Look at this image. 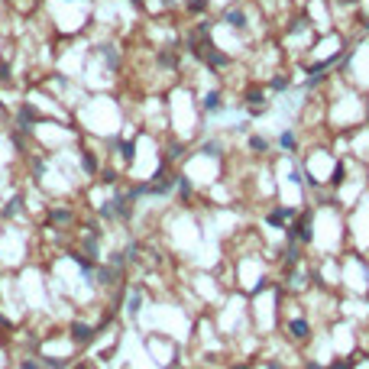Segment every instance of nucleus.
<instances>
[{"mask_svg": "<svg viewBox=\"0 0 369 369\" xmlns=\"http://www.w3.org/2000/svg\"><path fill=\"white\" fill-rule=\"evenodd\" d=\"M220 110H223V94L214 88L201 97V114H220Z\"/></svg>", "mask_w": 369, "mask_h": 369, "instance_id": "6", "label": "nucleus"}, {"mask_svg": "<svg viewBox=\"0 0 369 369\" xmlns=\"http://www.w3.org/2000/svg\"><path fill=\"white\" fill-rule=\"evenodd\" d=\"M266 369H282V366H278V363H269V366H266Z\"/></svg>", "mask_w": 369, "mask_h": 369, "instance_id": "30", "label": "nucleus"}, {"mask_svg": "<svg viewBox=\"0 0 369 369\" xmlns=\"http://www.w3.org/2000/svg\"><path fill=\"white\" fill-rule=\"evenodd\" d=\"M68 334H71V340H75V343H91L97 331H94L91 324H85V321H71V324H68Z\"/></svg>", "mask_w": 369, "mask_h": 369, "instance_id": "5", "label": "nucleus"}, {"mask_svg": "<svg viewBox=\"0 0 369 369\" xmlns=\"http://www.w3.org/2000/svg\"><path fill=\"white\" fill-rule=\"evenodd\" d=\"M139 308H143V292H139V288H133V292H130V305H126V314L136 317Z\"/></svg>", "mask_w": 369, "mask_h": 369, "instance_id": "17", "label": "nucleus"}, {"mask_svg": "<svg viewBox=\"0 0 369 369\" xmlns=\"http://www.w3.org/2000/svg\"><path fill=\"white\" fill-rule=\"evenodd\" d=\"M288 331H292V337H295V340H308V337H311V324L298 317V321L288 324Z\"/></svg>", "mask_w": 369, "mask_h": 369, "instance_id": "14", "label": "nucleus"}, {"mask_svg": "<svg viewBox=\"0 0 369 369\" xmlns=\"http://www.w3.org/2000/svg\"><path fill=\"white\" fill-rule=\"evenodd\" d=\"M20 211H23V198L16 194V198H10L7 204H3V211H0V217H10V220H13V217L20 214Z\"/></svg>", "mask_w": 369, "mask_h": 369, "instance_id": "16", "label": "nucleus"}, {"mask_svg": "<svg viewBox=\"0 0 369 369\" xmlns=\"http://www.w3.org/2000/svg\"><path fill=\"white\" fill-rule=\"evenodd\" d=\"M288 217H295V208H276V211H269L266 223H269V227H278V230H282L285 223H288Z\"/></svg>", "mask_w": 369, "mask_h": 369, "instance_id": "9", "label": "nucleus"}, {"mask_svg": "<svg viewBox=\"0 0 369 369\" xmlns=\"http://www.w3.org/2000/svg\"><path fill=\"white\" fill-rule=\"evenodd\" d=\"M78 162H81V172H85L88 178L100 175V159H97L94 149H81V153H78Z\"/></svg>", "mask_w": 369, "mask_h": 369, "instance_id": "4", "label": "nucleus"}, {"mask_svg": "<svg viewBox=\"0 0 369 369\" xmlns=\"http://www.w3.org/2000/svg\"><path fill=\"white\" fill-rule=\"evenodd\" d=\"M278 149H282V153H295V149H298V136H295V130H282L278 133Z\"/></svg>", "mask_w": 369, "mask_h": 369, "instance_id": "12", "label": "nucleus"}, {"mask_svg": "<svg viewBox=\"0 0 369 369\" xmlns=\"http://www.w3.org/2000/svg\"><path fill=\"white\" fill-rule=\"evenodd\" d=\"M71 369H88V366H85V363H78V366H71Z\"/></svg>", "mask_w": 369, "mask_h": 369, "instance_id": "31", "label": "nucleus"}, {"mask_svg": "<svg viewBox=\"0 0 369 369\" xmlns=\"http://www.w3.org/2000/svg\"><path fill=\"white\" fill-rule=\"evenodd\" d=\"M175 188H178V198H182V201H188V198H191V191H194V184H191V178H188V175H175Z\"/></svg>", "mask_w": 369, "mask_h": 369, "instance_id": "15", "label": "nucleus"}, {"mask_svg": "<svg viewBox=\"0 0 369 369\" xmlns=\"http://www.w3.org/2000/svg\"><path fill=\"white\" fill-rule=\"evenodd\" d=\"M220 23H223V26H230V30H237V32H243L246 26H249V16H246V7H243V3L223 7V13H220Z\"/></svg>", "mask_w": 369, "mask_h": 369, "instance_id": "3", "label": "nucleus"}, {"mask_svg": "<svg viewBox=\"0 0 369 369\" xmlns=\"http://www.w3.org/2000/svg\"><path fill=\"white\" fill-rule=\"evenodd\" d=\"M208 0H184V10H188V13L191 16H201V13H208Z\"/></svg>", "mask_w": 369, "mask_h": 369, "instance_id": "18", "label": "nucleus"}, {"mask_svg": "<svg viewBox=\"0 0 369 369\" xmlns=\"http://www.w3.org/2000/svg\"><path fill=\"white\" fill-rule=\"evenodd\" d=\"M198 153H201V155H211V159H220V153H223V143H220V139H204Z\"/></svg>", "mask_w": 369, "mask_h": 369, "instance_id": "13", "label": "nucleus"}, {"mask_svg": "<svg viewBox=\"0 0 369 369\" xmlns=\"http://www.w3.org/2000/svg\"><path fill=\"white\" fill-rule=\"evenodd\" d=\"M182 155H184L182 143H169V159H182Z\"/></svg>", "mask_w": 369, "mask_h": 369, "instance_id": "24", "label": "nucleus"}, {"mask_svg": "<svg viewBox=\"0 0 369 369\" xmlns=\"http://www.w3.org/2000/svg\"><path fill=\"white\" fill-rule=\"evenodd\" d=\"M356 363H360V356H350V360H346V363H334L331 369H353Z\"/></svg>", "mask_w": 369, "mask_h": 369, "instance_id": "26", "label": "nucleus"}, {"mask_svg": "<svg viewBox=\"0 0 369 369\" xmlns=\"http://www.w3.org/2000/svg\"><path fill=\"white\" fill-rule=\"evenodd\" d=\"M305 369H324V366H321V363H311V360H308V363H305Z\"/></svg>", "mask_w": 369, "mask_h": 369, "instance_id": "28", "label": "nucleus"}, {"mask_svg": "<svg viewBox=\"0 0 369 369\" xmlns=\"http://www.w3.org/2000/svg\"><path fill=\"white\" fill-rule=\"evenodd\" d=\"M117 182H120V175H117V172H110V169L100 172V184H117Z\"/></svg>", "mask_w": 369, "mask_h": 369, "instance_id": "22", "label": "nucleus"}, {"mask_svg": "<svg viewBox=\"0 0 369 369\" xmlns=\"http://www.w3.org/2000/svg\"><path fill=\"white\" fill-rule=\"evenodd\" d=\"M288 237H292L295 243H311V240H314V211H305V214L298 217V223L288 227Z\"/></svg>", "mask_w": 369, "mask_h": 369, "instance_id": "2", "label": "nucleus"}, {"mask_svg": "<svg viewBox=\"0 0 369 369\" xmlns=\"http://www.w3.org/2000/svg\"><path fill=\"white\" fill-rule=\"evenodd\" d=\"M133 194L130 191H114L104 204L97 208V214L104 217V220H130L133 217Z\"/></svg>", "mask_w": 369, "mask_h": 369, "instance_id": "1", "label": "nucleus"}, {"mask_svg": "<svg viewBox=\"0 0 369 369\" xmlns=\"http://www.w3.org/2000/svg\"><path fill=\"white\" fill-rule=\"evenodd\" d=\"M0 85H13V68H10V62H0Z\"/></svg>", "mask_w": 369, "mask_h": 369, "instance_id": "20", "label": "nucleus"}, {"mask_svg": "<svg viewBox=\"0 0 369 369\" xmlns=\"http://www.w3.org/2000/svg\"><path fill=\"white\" fill-rule=\"evenodd\" d=\"M42 366H46V369H65V366H68V360H59V356H42Z\"/></svg>", "mask_w": 369, "mask_h": 369, "instance_id": "21", "label": "nucleus"}, {"mask_svg": "<svg viewBox=\"0 0 369 369\" xmlns=\"http://www.w3.org/2000/svg\"><path fill=\"white\" fill-rule=\"evenodd\" d=\"M110 146L114 149H120V159H123V165H133V159H136V143L133 139H110Z\"/></svg>", "mask_w": 369, "mask_h": 369, "instance_id": "7", "label": "nucleus"}, {"mask_svg": "<svg viewBox=\"0 0 369 369\" xmlns=\"http://www.w3.org/2000/svg\"><path fill=\"white\" fill-rule=\"evenodd\" d=\"M20 369H46V366H42V360H32V356H26V360L20 363Z\"/></svg>", "mask_w": 369, "mask_h": 369, "instance_id": "25", "label": "nucleus"}, {"mask_svg": "<svg viewBox=\"0 0 369 369\" xmlns=\"http://www.w3.org/2000/svg\"><path fill=\"white\" fill-rule=\"evenodd\" d=\"M269 91H276V94H285V91H292V78L285 75V71H276V75L269 78Z\"/></svg>", "mask_w": 369, "mask_h": 369, "instance_id": "10", "label": "nucleus"}, {"mask_svg": "<svg viewBox=\"0 0 369 369\" xmlns=\"http://www.w3.org/2000/svg\"><path fill=\"white\" fill-rule=\"evenodd\" d=\"M285 259H288V266H295V262L301 259V249H298V246H292V249H288V256H285Z\"/></svg>", "mask_w": 369, "mask_h": 369, "instance_id": "27", "label": "nucleus"}, {"mask_svg": "<svg viewBox=\"0 0 369 369\" xmlns=\"http://www.w3.org/2000/svg\"><path fill=\"white\" fill-rule=\"evenodd\" d=\"M110 266H114V269H123V266H126V253H110Z\"/></svg>", "mask_w": 369, "mask_h": 369, "instance_id": "23", "label": "nucleus"}, {"mask_svg": "<svg viewBox=\"0 0 369 369\" xmlns=\"http://www.w3.org/2000/svg\"><path fill=\"white\" fill-rule=\"evenodd\" d=\"M230 369H249V366H246V363H237V366H230Z\"/></svg>", "mask_w": 369, "mask_h": 369, "instance_id": "29", "label": "nucleus"}, {"mask_svg": "<svg viewBox=\"0 0 369 369\" xmlns=\"http://www.w3.org/2000/svg\"><path fill=\"white\" fill-rule=\"evenodd\" d=\"M343 182H346V165H343V162H337V165H334V175H331V184H334V188H340Z\"/></svg>", "mask_w": 369, "mask_h": 369, "instance_id": "19", "label": "nucleus"}, {"mask_svg": "<svg viewBox=\"0 0 369 369\" xmlns=\"http://www.w3.org/2000/svg\"><path fill=\"white\" fill-rule=\"evenodd\" d=\"M269 146H272V143L266 136H259V133H249V136H246V149H249L253 155H266V153H269Z\"/></svg>", "mask_w": 369, "mask_h": 369, "instance_id": "8", "label": "nucleus"}, {"mask_svg": "<svg viewBox=\"0 0 369 369\" xmlns=\"http://www.w3.org/2000/svg\"><path fill=\"white\" fill-rule=\"evenodd\" d=\"M75 220V214H71V208H52L49 211V223H55V227H68V223Z\"/></svg>", "mask_w": 369, "mask_h": 369, "instance_id": "11", "label": "nucleus"}]
</instances>
